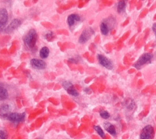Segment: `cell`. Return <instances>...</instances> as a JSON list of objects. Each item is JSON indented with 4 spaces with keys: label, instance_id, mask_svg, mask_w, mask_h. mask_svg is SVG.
<instances>
[{
    "label": "cell",
    "instance_id": "obj_21",
    "mask_svg": "<svg viewBox=\"0 0 156 139\" xmlns=\"http://www.w3.org/2000/svg\"><path fill=\"white\" fill-rule=\"evenodd\" d=\"M52 38H53V33H52V32H49V33L46 34L45 38L48 40H51Z\"/></svg>",
    "mask_w": 156,
    "mask_h": 139
},
{
    "label": "cell",
    "instance_id": "obj_11",
    "mask_svg": "<svg viewBox=\"0 0 156 139\" xmlns=\"http://www.w3.org/2000/svg\"><path fill=\"white\" fill-rule=\"evenodd\" d=\"M11 113V107L9 104H3L0 105V116L6 119V117Z\"/></svg>",
    "mask_w": 156,
    "mask_h": 139
},
{
    "label": "cell",
    "instance_id": "obj_13",
    "mask_svg": "<svg viewBox=\"0 0 156 139\" xmlns=\"http://www.w3.org/2000/svg\"><path fill=\"white\" fill-rule=\"evenodd\" d=\"M104 128L111 135H113V136L116 135V132L115 126L111 123H110L109 122H105L104 123Z\"/></svg>",
    "mask_w": 156,
    "mask_h": 139
},
{
    "label": "cell",
    "instance_id": "obj_22",
    "mask_svg": "<svg viewBox=\"0 0 156 139\" xmlns=\"http://www.w3.org/2000/svg\"><path fill=\"white\" fill-rule=\"evenodd\" d=\"M134 106H135V103H134V102L133 101H130V102H129V104L127 105V107H128V109H129V110H132V108H134Z\"/></svg>",
    "mask_w": 156,
    "mask_h": 139
},
{
    "label": "cell",
    "instance_id": "obj_9",
    "mask_svg": "<svg viewBox=\"0 0 156 139\" xmlns=\"http://www.w3.org/2000/svg\"><path fill=\"white\" fill-rule=\"evenodd\" d=\"M97 58L99 64L101 66H103V67H106V69H109V70H112L113 69L112 62L109 59H108L107 58L104 57V55L99 54L97 56Z\"/></svg>",
    "mask_w": 156,
    "mask_h": 139
},
{
    "label": "cell",
    "instance_id": "obj_16",
    "mask_svg": "<svg viewBox=\"0 0 156 139\" xmlns=\"http://www.w3.org/2000/svg\"><path fill=\"white\" fill-rule=\"evenodd\" d=\"M50 55V50L47 47H43L40 50V57L42 58H46Z\"/></svg>",
    "mask_w": 156,
    "mask_h": 139
},
{
    "label": "cell",
    "instance_id": "obj_3",
    "mask_svg": "<svg viewBox=\"0 0 156 139\" xmlns=\"http://www.w3.org/2000/svg\"><path fill=\"white\" fill-rule=\"evenodd\" d=\"M154 137V129L151 125H147L142 130L140 139H153Z\"/></svg>",
    "mask_w": 156,
    "mask_h": 139
},
{
    "label": "cell",
    "instance_id": "obj_18",
    "mask_svg": "<svg viewBox=\"0 0 156 139\" xmlns=\"http://www.w3.org/2000/svg\"><path fill=\"white\" fill-rule=\"evenodd\" d=\"M94 129L95 130H96V133L98 134V135H99L100 137H101L102 138H104L105 137V134L103 131V130L102 129V128H101L99 126H94Z\"/></svg>",
    "mask_w": 156,
    "mask_h": 139
},
{
    "label": "cell",
    "instance_id": "obj_6",
    "mask_svg": "<svg viewBox=\"0 0 156 139\" xmlns=\"http://www.w3.org/2000/svg\"><path fill=\"white\" fill-rule=\"evenodd\" d=\"M21 20L18 19V18H15L10 23V24L7 26L5 28L3 32H4L6 34L12 33L15 30H16L21 25Z\"/></svg>",
    "mask_w": 156,
    "mask_h": 139
},
{
    "label": "cell",
    "instance_id": "obj_12",
    "mask_svg": "<svg viewBox=\"0 0 156 139\" xmlns=\"http://www.w3.org/2000/svg\"><path fill=\"white\" fill-rule=\"evenodd\" d=\"M81 20L80 16L78 14H76V13H73V14L69 15L68 17L67 18V23L68 25H69V26H73L75 22H79Z\"/></svg>",
    "mask_w": 156,
    "mask_h": 139
},
{
    "label": "cell",
    "instance_id": "obj_14",
    "mask_svg": "<svg viewBox=\"0 0 156 139\" xmlns=\"http://www.w3.org/2000/svg\"><path fill=\"white\" fill-rule=\"evenodd\" d=\"M9 96L7 89L4 86H0V101H4L7 99Z\"/></svg>",
    "mask_w": 156,
    "mask_h": 139
},
{
    "label": "cell",
    "instance_id": "obj_7",
    "mask_svg": "<svg viewBox=\"0 0 156 139\" xmlns=\"http://www.w3.org/2000/svg\"><path fill=\"white\" fill-rule=\"evenodd\" d=\"M8 22V12L4 8L0 9V31H3Z\"/></svg>",
    "mask_w": 156,
    "mask_h": 139
},
{
    "label": "cell",
    "instance_id": "obj_8",
    "mask_svg": "<svg viewBox=\"0 0 156 139\" xmlns=\"http://www.w3.org/2000/svg\"><path fill=\"white\" fill-rule=\"evenodd\" d=\"M62 86L69 94L72 95L73 96H79V93L77 89L74 88V86L72 82H69V81H64L62 82Z\"/></svg>",
    "mask_w": 156,
    "mask_h": 139
},
{
    "label": "cell",
    "instance_id": "obj_15",
    "mask_svg": "<svg viewBox=\"0 0 156 139\" xmlns=\"http://www.w3.org/2000/svg\"><path fill=\"white\" fill-rule=\"evenodd\" d=\"M109 26L106 22H103L100 25V30H101V33L103 35H107L109 32Z\"/></svg>",
    "mask_w": 156,
    "mask_h": 139
},
{
    "label": "cell",
    "instance_id": "obj_5",
    "mask_svg": "<svg viewBox=\"0 0 156 139\" xmlns=\"http://www.w3.org/2000/svg\"><path fill=\"white\" fill-rule=\"evenodd\" d=\"M94 34V31L91 28H88L85 29L79 37L78 41L80 44H84L87 42L90 39L91 36Z\"/></svg>",
    "mask_w": 156,
    "mask_h": 139
},
{
    "label": "cell",
    "instance_id": "obj_17",
    "mask_svg": "<svg viewBox=\"0 0 156 139\" xmlns=\"http://www.w3.org/2000/svg\"><path fill=\"white\" fill-rule=\"evenodd\" d=\"M126 6V4L124 1H120L118 3V6H117V11H118V13H122L124 11Z\"/></svg>",
    "mask_w": 156,
    "mask_h": 139
},
{
    "label": "cell",
    "instance_id": "obj_10",
    "mask_svg": "<svg viewBox=\"0 0 156 139\" xmlns=\"http://www.w3.org/2000/svg\"><path fill=\"white\" fill-rule=\"evenodd\" d=\"M30 64L33 68L38 69V70H43L46 67V64L45 63V62L39 59H33L30 60Z\"/></svg>",
    "mask_w": 156,
    "mask_h": 139
},
{
    "label": "cell",
    "instance_id": "obj_2",
    "mask_svg": "<svg viewBox=\"0 0 156 139\" xmlns=\"http://www.w3.org/2000/svg\"><path fill=\"white\" fill-rule=\"evenodd\" d=\"M152 58H153V55H152V53H147L143 54V55H142L141 57H140V58L138 59V61H137L136 63L134 64V66L137 69H141L145 64L151 61L152 59Z\"/></svg>",
    "mask_w": 156,
    "mask_h": 139
},
{
    "label": "cell",
    "instance_id": "obj_1",
    "mask_svg": "<svg viewBox=\"0 0 156 139\" xmlns=\"http://www.w3.org/2000/svg\"><path fill=\"white\" fill-rule=\"evenodd\" d=\"M37 40V33L34 29H30L23 38L25 45L29 49H32L35 46Z\"/></svg>",
    "mask_w": 156,
    "mask_h": 139
},
{
    "label": "cell",
    "instance_id": "obj_4",
    "mask_svg": "<svg viewBox=\"0 0 156 139\" xmlns=\"http://www.w3.org/2000/svg\"><path fill=\"white\" fill-rule=\"evenodd\" d=\"M26 114L25 113H11L6 117V119L13 123H20L24 121Z\"/></svg>",
    "mask_w": 156,
    "mask_h": 139
},
{
    "label": "cell",
    "instance_id": "obj_19",
    "mask_svg": "<svg viewBox=\"0 0 156 139\" xmlns=\"http://www.w3.org/2000/svg\"><path fill=\"white\" fill-rule=\"evenodd\" d=\"M99 114H100V116L102 117L103 118H104V119H108V118L110 117L109 113L107 112L106 110L101 111L100 112Z\"/></svg>",
    "mask_w": 156,
    "mask_h": 139
},
{
    "label": "cell",
    "instance_id": "obj_23",
    "mask_svg": "<svg viewBox=\"0 0 156 139\" xmlns=\"http://www.w3.org/2000/svg\"><path fill=\"white\" fill-rule=\"evenodd\" d=\"M152 31H154V34H155V36L156 37V23H154V24H153V25H152Z\"/></svg>",
    "mask_w": 156,
    "mask_h": 139
},
{
    "label": "cell",
    "instance_id": "obj_20",
    "mask_svg": "<svg viewBox=\"0 0 156 139\" xmlns=\"http://www.w3.org/2000/svg\"><path fill=\"white\" fill-rule=\"evenodd\" d=\"M8 137L7 133L6 131L3 129H0V138L1 139H7Z\"/></svg>",
    "mask_w": 156,
    "mask_h": 139
}]
</instances>
